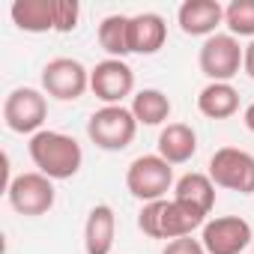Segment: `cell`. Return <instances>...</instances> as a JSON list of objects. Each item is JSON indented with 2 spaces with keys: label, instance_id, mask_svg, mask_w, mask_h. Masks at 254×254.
<instances>
[{
  "label": "cell",
  "instance_id": "6da1fadb",
  "mask_svg": "<svg viewBox=\"0 0 254 254\" xmlns=\"http://www.w3.org/2000/svg\"><path fill=\"white\" fill-rule=\"evenodd\" d=\"M30 162L36 165L39 174H45L48 180H72L81 165H84V150L81 144L66 135V132H54V129H42L30 138L27 144Z\"/></svg>",
  "mask_w": 254,
  "mask_h": 254
},
{
  "label": "cell",
  "instance_id": "7a4b0ae2",
  "mask_svg": "<svg viewBox=\"0 0 254 254\" xmlns=\"http://www.w3.org/2000/svg\"><path fill=\"white\" fill-rule=\"evenodd\" d=\"M206 218L191 212L189 206L177 203L174 197L168 200H153L144 203V209L138 212V230L150 239H180V236H191L197 227H203Z\"/></svg>",
  "mask_w": 254,
  "mask_h": 254
},
{
  "label": "cell",
  "instance_id": "3957f363",
  "mask_svg": "<svg viewBox=\"0 0 254 254\" xmlns=\"http://www.w3.org/2000/svg\"><path fill=\"white\" fill-rule=\"evenodd\" d=\"M135 135H138V120L132 108L126 105H102L87 120V138L105 153L126 150L135 141Z\"/></svg>",
  "mask_w": 254,
  "mask_h": 254
},
{
  "label": "cell",
  "instance_id": "277c9868",
  "mask_svg": "<svg viewBox=\"0 0 254 254\" xmlns=\"http://www.w3.org/2000/svg\"><path fill=\"white\" fill-rule=\"evenodd\" d=\"M177 186L174 180V165H168L159 153L150 156H138L129 168H126V189L132 197H138L141 203H153V200H165V194Z\"/></svg>",
  "mask_w": 254,
  "mask_h": 254
},
{
  "label": "cell",
  "instance_id": "5b68a950",
  "mask_svg": "<svg viewBox=\"0 0 254 254\" xmlns=\"http://www.w3.org/2000/svg\"><path fill=\"white\" fill-rule=\"evenodd\" d=\"M48 120V96L36 87H15L3 99V123L15 135H36Z\"/></svg>",
  "mask_w": 254,
  "mask_h": 254
},
{
  "label": "cell",
  "instance_id": "8992f818",
  "mask_svg": "<svg viewBox=\"0 0 254 254\" xmlns=\"http://www.w3.org/2000/svg\"><path fill=\"white\" fill-rule=\"evenodd\" d=\"M6 197H9V206L18 215L39 218V215H45V212L54 209L57 191H54V180H48L39 171H27V174L12 177V183L6 189Z\"/></svg>",
  "mask_w": 254,
  "mask_h": 254
},
{
  "label": "cell",
  "instance_id": "52a82bcc",
  "mask_svg": "<svg viewBox=\"0 0 254 254\" xmlns=\"http://www.w3.org/2000/svg\"><path fill=\"white\" fill-rule=\"evenodd\" d=\"M209 180L215 189L254 194V156L239 147H221L209 156Z\"/></svg>",
  "mask_w": 254,
  "mask_h": 254
},
{
  "label": "cell",
  "instance_id": "ba28073f",
  "mask_svg": "<svg viewBox=\"0 0 254 254\" xmlns=\"http://www.w3.org/2000/svg\"><path fill=\"white\" fill-rule=\"evenodd\" d=\"M90 90V69L75 57H54L42 66V93L57 102H78Z\"/></svg>",
  "mask_w": 254,
  "mask_h": 254
},
{
  "label": "cell",
  "instance_id": "9c48e42d",
  "mask_svg": "<svg viewBox=\"0 0 254 254\" xmlns=\"http://www.w3.org/2000/svg\"><path fill=\"white\" fill-rule=\"evenodd\" d=\"M242 57H245V48L239 45L236 36L215 33V36L203 39L200 54H197V66L209 81L230 84V78H236L242 69Z\"/></svg>",
  "mask_w": 254,
  "mask_h": 254
},
{
  "label": "cell",
  "instance_id": "30bf717a",
  "mask_svg": "<svg viewBox=\"0 0 254 254\" xmlns=\"http://www.w3.org/2000/svg\"><path fill=\"white\" fill-rule=\"evenodd\" d=\"M90 90L102 105H123V99L135 96V69L126 60L105 57L90 69Z\"/></svg>",
  "mask_w": 254,
  "mask_h": 254
},
{
  "label": "cell",
  "instance_id": "8fae6325",
  "mask_svg": "<svg viewBox=\"0 0 254 254\" xmlns=\"http://www.w3.org/2000/svg\"><path fill=\"white\" fill-rule=\"evenodd\" d=\"M206 254H242L254 242V230L242 215H218L200 227Z\"/></svg>",
  "mask_w": 254,
  "mask_h": 254
},
{
  "label": "cell",
  "instance_id": "7c38bea8",
  "mask_svg": "<svg viewBox=\"0 0 254 254\" xmlns=\"http://www.w3.org/2000/svg\"><path fill=\"white\" fill-rule=\"evenodd\" d=\"M177 24L186 36H215L224 24V6L218 0H186L177 9Z\"/></svg>",
  "mask_w": 254,
  "mask_h": 254
},
{
  "label": "cell",
  "instance_id": "4fadbf2b",
  "mask_svg": "<svg viewBox=\"0 0 254 254\" xmlns=\"http://www.w3.org/2000/svg\"><path fill=\"white\" fill-rule=\"evenodd\" d=\"M168 42V24L159 12H138L129 15V48L132 54L150 57L159 54Z\"/></svg>",
  "mask_w": 254,
  "mask_h": 254
},
{
  "label": "cell",
  "instance_id": "5bb4252c",
  "mask_svg": "<svg viewBox=\"0 0 254 254\" xmlns=\"http://www.w3.org/2000/svg\"><path fill=\"white\" fill-rule=\"evenodd\" d=\"M117 239V212L111 203H96L84 221V251L87 254H111Z\"/></svg>",
  "mask_w": 254,
  "mask_h": 254
},
{
  "label": "cell",
  "instance_id": "9a60e30c",
  "mask_svg": "<svg viewBox=\"0 0 254 254\" xmlns=\"http://www.w3.org/2000/svg\"><path fill=\"white\" fill-rule=\"evenodd\" d=\"M174 200L206 218V215L212 212V206H215V183L209 180V174L189 171V174H183V177L177 180V186H174Z\"/></svg>",
  "mask_w": 254,
  "mask_h": 254
},
{
  "label": "cell",
  "instance_id": "2e32d148",
  "mask_svg": "<svg viewBox=\"0 0 254 254\" xmlns=\"http://www.w3.org/2000/svg\"><path fill=\"white\" fill-rule=\"evenodd\" d=\"M9 15L12 24L24 33H57V0H15Z\"/></svg>",
  "mask_w": 254,
  "mask_h": 254
},
{
  "label": "cell",
  "instance_id": "e0dca14e",
  "mask_svg": "<svg viewBox=\"0 0 254 254\" xmlns=\"http://www.w3.org/2000/svg\"><path fill=\"white\" fill-rule=\"evenodd\" d=\"M159 156L168 165H186L197 153V132L189 123H168L159 132Z\"/></svg>",
  "mask_w": 254,
  "mask_h": 254
},
{
  "label": "cell",
  "instance_id": "ac0fdd59",
  "mask_svg": "<svg viewBox=\"0 0 254 254\" xmlns=\"http://www.w3.org/2000/svg\"><path fill=\"white\" fill-rule=\"evenodd\" d=\"M197 111L206 120H230L239 111V90L233 84H221V81H209L200 93H197Z\"/></svg>",
  "mask_w": 254,
  "mask_h": 254
},
{
  "label": "cell",
  "instance_id": "d6986e66",
  "mask_svg": "<svg viewBox=\"0 0 254 254\" xmlns=\"http://www.w3.org/2000/svg\"><path fill=\"white\" fill-rule=\"evenodd\" d=\"M129 108H132L138 126H162V123H168V117H171V111H174L171 99H168L162 90H156V87L138 90V93L132 96V105H129Z\"/></svg>",
  "mask_w": 254,
  "mask_h": 254
},
{
  "label": "cell",
  "instance_id": "ffe728a7",
  "mask_svg": "<svg viewBox=\"0 0 254 254\" xmlns=\"http://www.w3.org/2000/svg\"><path fill=\"white\" fill-rule=\"evenodd\" d=\"M96 39H99V45L108 57L126 60V54H132V48H129V15H120V12L105 15L99 21Z\"/></svg>",
  "mask_w": 254,
  "mask_h": 254
},
{
  "label": "cell",
  "instance_id": "44dd1931",
  "mask_svg": "<svg viewBox=\"0 0 254 254\" xmlns=\"http://www.w3.org/2000/svg\"><path fill=\"white\" fill-rule=\"evenodd\" d=\"M224 27L230 36L254 39V0H230L224 6Z\"/></svg>",
  "mask_w": 254,
  "mask_h": 254
},
{
  "label": "cell",
  "instance_id": "7402d4cb",
  "mask_svg": "<svg viewBox=\"0 0 254 254\" xmlns=\"http://www.w3.org/2000/svg\"><path fill=\"white\" fill-rule=\"evenodd\" d=\"M81 21L78 0H57V33H72Z\"/></svg>",
  "mask_w": 254,
  "mask_h": 254
},
{
  "label": "cell",
  "instance_id": "603a6c76",
  "mask_svg": "<svg viewBox=\"0 0 254 254\" xmlns=\"http://www.w3.org/2000/svg\"><path fill=\"white\" fill-rule=\"evenodd\" d=\"M162 254H206V248H203V242L194 239V236H180V239H171V242L162 248Z\"/></svg>",
  "mask_w": 254,
  "mask_h": 254
},
{
  "label": "cell",
  "instance_id": "cb8c5ba5",
  "mask_svg": "<svg viewBox=\"0 0 254 254\" xmlns=\"http://www.w3.org/2000/svg\"><path fill=\"white\" fill-rule=\"evenodd\" d=\"M242 72L254 81V39L245 45V57H242Z\"/></svg>",
  "mask_w": 254,
  "mask_h": 254
},
{
  "label": "cell",
  "instance_id": "d4e9b609",
  "mask_svg": "<svg viewBox=\"0 0 254 254\" xmlns=\"http://www.w3.org/2000/svg\"><path fill=\"white\" fill-rule=\"evenodd\" d=\"M242 123H245V129H248V132L254 135V102H251V105L245 108V114H242Z\"/></svg>",
  "mask_w": 254,
  "mask_h": 254
},
{
  "label": "cell",
  "instance_id": "484cf974",
  "mask_svg": "<svg viewBox=\"0 0 254 254\" xmlns=\"http://www.w3.org/2000/svg\"><path fill=\"white\" fill-rule=\"evenodd\" d=\"M251 248H254V242H251Z\"/></svg>",
  "mask_w": 254,
  "mask_h": 254
}]
</instances>
